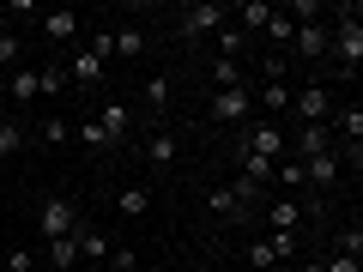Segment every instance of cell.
<instances>
[{"label": "cell", "mask_w": 363, "mask_h": 272, "mask_svg": "<svg viewBox=\"0 0 363 272\" xmlns=\"http://www.w3.org/2000/svg\"><path fill=\"white\" fill-rule=\"evenodd\" d=\"M267 248H272V260H297V230H272Z\"/></svg>", "instance_id": "f1b7e54d"}, {"label": "cell", "mask_w": 363, "mask_h": 272, "mask_svg": "<svg viewBox=\"0 0 363 272\" xmlns=\"http://www.w3.org/2000/svg\"><path fill=\"white\" fill-rule=\"evenodd\" d=\"M116 212L121 218H145V212H152V188H145V181H128L116 194Z\"/></svg>", "instance_id": "e0dca14e"}, {"label": "cell", "mask_w": 363, "mask_h": 272, "mask_svg": "<svg viewBox=\"0 0 363 272\" xmlns=\"http://www.w3.org/2000/svg\"><path fill=\"white\" fill-rule=\"evenodd\" d=\"M73 224H79V206H73V200L55 194V200H43V206H37V236H43V242H61V236H73Z\"/></svg>", "instance_id": "8992f818"}, {"label": "cell", "mask_w": 363, "mask_h": 272, "mask_svg": "<svg viewBox=\"0 0 363 272\" xmlns=\"http://www.w3.org/2000/svg\"><path fill=\"white\" fill-rule=\"evenodd\" d=\"M43 266H49V272H73V266H79V242H73V236L43 242Z\"/></svg>", "instance_id": "d6986e66"}, {"label": "cell", "mask_w": 363, "mask_h": 272, "mask_svg": "<svg viewBox=\"0 0 363 272\" xmlns=\"http://www.w3.org/2000/svg\"><path fill=\"white\" fill-rule=\"evenodd\" d=\"M67 79H73V91H97L109 79V61H104V55H91L85 42H79V49L67 55Z\"/></svg>", "instance_id": "ba28073f"}, {"label": "cell", "mask_w": 363, "mask_h": 272, "mask_svg": "<svg viewBox=\"0 0 363 272\" xmlns=\"http://www.w3.org/2000/svg\"><path fill=\"white\" fill-rule=\"evenodd\" d=\"M6 103H13V109H37V103H43L37 67H18V73H6Z\"/></svg>", "instance_id": "8fae6325"}, {"label": "cell", "mask_w": 363, "mask_h": 272, "mask_svg": "<svg viewBox=\"0 0 363 272\" xmlns=\"http://www.w3.org/2000/svg\"><path fill=\"white\" fill-rule=\"evenodd\" d=\"M224 25H230V6H218V0H194V6H182V13H176V37L182 42L218 37Z\"/></svg>", "instance_id": "3957f363"}, {"label": "cell", "mask_w": 363, "mask_h": 272, "mask_svg": "<svg viewBox=\"0 0 363 272\" xmlns=\"http://www.w3.org/2000/svg\"><path fill=\"white\" fill-rule=\"evenodd\" d=\"M272 188L279 194H303V157H279L272 164Z\"/></svg>", "instance_id": "ffe728a7"}, {"label": "cell", "mask_w": 363, "mask_h": 272, "mask_svg": "<svg viewBox=\"0 0 363 272\" xmlns=\"http://www.w3.org/2000/svg\"><path fill=\"white\" fill-rule=\"evenodd\" d=\"M37 85H43V97H61V91H73V79H67V61L37 67Z\"/></svg>", "instance_id": "603a6c76"}, {"label": "cell", "mask_w": 363, "mask_h": 272, "mask_svg": "<svg viewBox=\"0 0 363 272\" xmlns=\"http://www.w3.org/2000/svg\"><path fill=\"white\" fill-rule=\"evenodd\" d=\"M206 79H212V91H236V85H255L242 61H212V67H206Z\"/></svg>", "instance_id": "ac0fdd59"}, {"label": "cell", "mask_w": 363, "mask_h": 272, "mask_svg": "<svg viewBox=\"0 0 363 272\" xmlns=\"http://www.w3.org/2000/svg\"><path fill=\"white\" fill-rule=\"evenodd\" d=\"M327 55L339 61V73H357L363 67V6H333V25H327Z\"/></svg>", "instance_id": "6da1fadb"}, {"label": "cell", "mask_w": 363, "mask_h": 272, "mask_svg": "<svg viewBox=\"0 0 363 272\" xmlns=\"http://www.w3.org/2000/svg\"><path fill=\"white\" fill-rule=\"evenodd\" d=\"M321 272H363V266H357V260H345V254H327Z\"/></svg>", "instance_id": "836d02e7"}, {"label": "cell", "mask_w": 363, "mask_h": 272, "mask_svg": "<svg viewBox=\"0 0 363 272\" xmlns=\"http://www.w3.org/2000/svg\"><path fill=\"white\" fill-rule=\"evenodd\" d=\"M73 242H79V260H91V272H104V260H109V236L97 230V224H91V212H79Z\"/></svg>", "instance_id": "9c48e42d"}, {"label": "cell", "mask_w": 363, "mask_h": 272, "mask_svg": "<svg viewBox=\"0 0 363 272\" xmlns=\"http://www.w3.org/2000/svg\"><path fill=\"white\" fill-rule=\"evenodd\" d=\"M6 266H13V272H37V266H43V254H30V248H13V254H6Z\"/></svg>", "instance_id": "f546056e"}, {"label": "cell", "mask_w": 363, "mask_h": 272, "mask_svg": "<svg viewBox=\"0 0 363 272\" xmlns=\"http://www.w3.org/2000/svg\"><path fill=\"white\" fill-rule=\"evenodd\" d=\"M109 42H116V61H145V49H152L145 25H116V30H109Z\"/></svg>", "instance_id": "5bb4252c"}, {"label": "cell", "mask_w": 363, "mask_h": 272, "mask_svg": "<svg viewBox=\"0 0 363 272\" xmlns=\"http://www.w3.org/2000/svg\"><path fill=\"white\" fill-rule=\"evenodd\" d=\"M37 140H43V145H67V140H73V128H67L61 115H43V121H37Z\"/></svg>", "instance_id": "4316f807"}, {"label": "cell", "mask_w": 363, "mask_h": 272, "mask_svg": "<svg viewBox=\"0 0 363 272\" xmlns=\"http://www.w3.org/2000/svg\"><path fill=\"white\" fill-rule=\"evenodd\" d=\"M140 266V260H133V248H116V254H109V272H133Z\"/></svg>", "instance_id": "1f68e13d"}, {"label": "cell", "mask_w": 363, "mask_h": 272, "mask_svg": "<svg viewBox=\"0 0 363 272\" xmlns=\"http://www.w3.org/2000/svg\"><path fill=\"white\" fill-rule=\"evenodd\" d=\"M206 212H212V218H224V224H230V218H248V212L236 206L230 188H212V194H206Z\"/></svg>", "instance_id": "d4e9b609"}, {"label": "cell", "mask_w": 363, "mask_h": 272, "mask_svg": "<svg viewBox=\"0 0 363 272\" xmlns=\"http://www.w3.org/2000/svg\"><path fill=\"white\" fill-rule=\"evenodd\" d=\"M267 224H272V230H297V224H303V200H297V194L267 200Z\"/></svg>", "instance_id": "2e32d148"}, {"label": "cell", "mask_w": 363, "mask_h": 272, "mask_svg": "<svg viewBox=\"0 0 363 272\" xmlns=\"http://www.w3.org/2000/svg\"><path fill=\"white\" fill-rule=\"evenodd\" d=\"M267 272H297V266H291V260H279V266H267Z\"/></svg>", "instance_id": "e575fe53"}, {"label": "cell", "mask_w": 363, "mask_h": 272, "mask_svg": "<svg viewBox=\"0 0 363 272\" xmlns=\"http://www.w3.org/2000/svg\"><path fill=\"white\" fill-rule=\"evenodd\" d=\"M248 260H255V272H267V266H279V260H272V248H267V242H255V248H248Z\"/></svg>", "instance_id": "d6a6232c"}, {"label": "cell", "mask_w": 363, "mask_h": 272, "mask_svg": "<svg viewBox=\"0 0 363 272\" xmlns=\"http://www.w3.org/2000/svg\"><path fill=\"white\" fill-rule=\"evenodd\" d=\"M339 176H345V157L339 152H321V157H303V188L309 194H333Z\"/></svg>", "instance_id": "52a82bcc"}, {"label": "cell", "mask_w": 363, "mask_h": 272, "mask_svg": "<svg viewBox=\"0 0 363 272\" xmlns=\"http://www.w3.org/2000/svg\"><path fill=\"white\" fill-rule=\"evenodd\" d=\"M255 115V85H236V91H212L206 97V121H218V128H236V121Z\"/></svg>", "instance_id": "5b68a950"}, {"label": "cell", "mask_w": 363, "mask_h": 272, "mask_svg": "<svg viewBox=\"0 0 363 272\" xmlns=\"http://www.w3.org/2000/svg\"><path fill=\"white\" fill-rule=\"evenodd\" d=\"M97 121H104L109 145H128V133H133V109L128 103H104V109H97Z\"/></svg>", "instance_id": "9a60e30c"}, {"label": "cell", "mask_w": 363, "mask_h": 272, "mask_svg": "<svg viewBox=\"0 0 363 272\" xmlns=\"http://www.w3.org/2000/svg\"><path fill=\"white\" fill-rule=\"evenodd\" d=\"M37 30L55 42V49H61V42H79V30H85V25H79V13H73V6H43Z\"/></svg>", "instance_id": "30bf717a"}, {"label": "cell", "mask_w": 363, "mask_h": 272, "mask_svg": "<svg viewBox=\"0 0 363 272\" xmlns=\"http://www.w3.org/2000/svg\"><path fill=\"white\" fill-rule=\"evenodd\" d=\"M339 254H345V260H363V218H357V212H351V224L339 230Z\"/></svg>", "instance_id": "484cf974"}, {"label": "cell", "mask_w": 363, "mask_h": 272, "mask_svg": "<svg viewBox=\"0 0 363 272\" xmlns=\"http://www.w3.org/2000/svg\"><path fill=\"white\" fill-rule=\"evenodd\" d=\"M236 157H272V164H279V157H291V133L279 128V121L255 115L242 128V140H236Z\"/></svg>", "instance_id": "7a4b0ae2"}, {"label": "cell", "mask_w": 363, "mask_h": 272, "mask_svg": "<svg viewBox=\"0 0 363 272\" xmlns=\"http://www.w3.org/2000/svg\"><path fill=\"white\" fill-rule=\"evenodd\" d=\"M73 140L85 145V152H116V145H109V133H104V121H97V115H85V121H79V128H73Z\"/></svg>", "instance_id": "7402d4cb"}, {"label": "cell", "mask_w": 363, "mask_h": 272, "mask_svg": "<svg viewBox=\"0 0 363 272\" xmlns=\"http://www.w3.org/2000/svg\"><path fill=\"white\" fill-rule=\"evenodd\" d=\"M0 67H13V73H18V67H30L25 61V37H18L6 18H0Z\"/></svg>", "instance_id": "44dd1931"}, {"label": "cell", "mask_w": 363, "mask_h": 272, "mask_svg": "<svg viewBox=\"0 0 363 272\" xmlns=\"http://www.w3.org/2000/svg\"><path fill=\"white\" fill-rule=\"evenodd\" d=\"M18 152H25V121L0 115V157H18Z\"/></svg>", "instance_id": "cb8c5ba5"}, {"label": "cell", "mask_w": 363, "mask_h": 272, "mask_svg": "<svg viewBox=\"0 0 363 272\" xmlns=\"http://www.w3.org/2000/svg\"><path fill=\"white\" fill-rule=\"evenodd\" d=\"M297 128H315V121H333V85H321V79H309L303 91H291V109H285Z\"/></svg>", "instance_id": "277c9868"}, {"label": "cell", "mask_w": 363, "mask_h": 272, "mask_svg": "<svg viewBox=\"0 0 363 272\" xmlns=\"http://www.w3.org/2000/svg\"><path fill=\"white\" fill-rule=\"evenodd\" d=\"M37 272H49V266H37Z\"/></svg>", "instance_id": "d590c367"}, {"label": "cell", "mask_w": 363, "mask_h": 272, "mask_svg": "<svg viewBox=\"0 0 363 272\" xmlns=\"http://www.w3.org/2000/svg\"><path fill=\"white\" fill-rule=\"evenodd\" d=\"M6 18H43V6H37V0H13V6H6Z\"/></svg>", "instance_id": "4dcf8cb0"}, {"label": "cell", "mask_w": 363, "mask_h": 272, "mask_svg": "<svg viewBox=\"0 0 363 272\" xmlns=\"http://www.w3.org/2000/svg\"><path fill=\"white\" fill-rule=\"evenodd\" d=\"M145 103H152L157 115L169 109V79H164V73H152V79H145Z\"/></svg>", "instance_id": "83f0119b"}, {"label": "cell", "mask_w": 363, "mask_h": 272, "mask_svg": "<svg viewBox=\"0 0 363 272\" xmlns=\"http://www.w3.org/2000/svg\"><path fill=\"white\" fill-rule=\"evenodd\" d=\"M321 152H333V128H327V121L291 128V157H321Z\"/></svg>", "instance_id": "7c38bea8"}, {"label": "cell", "mask_w": 363, "mask_h": 272, "mask_svg": "<svg viewBox=\"0 0 363 272\" xmlns=\"http://www.w3.org/2000/svg\"><path fill=\"white\" fill-rule=\"evenodd\" d=\"M182 157V133L176 128H152V140H145V164L152 169H169Z\"/></svg>", "instance_id": "4fadbf2b"}]
</instances>
